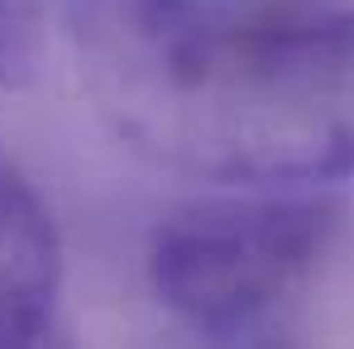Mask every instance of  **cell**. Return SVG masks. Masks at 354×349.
Listing matches in <instances>:
<instances>
[{"label":"cell","mask_w":354,"mask_h":349,"mask_svg":"<svg viewBox=\"0 0 354 349\" xmlns=\"http://www.w3.org/2000/svg\"><path fill=\"white\" fill-rule=\"evenodd\" d=\"M29 349H58V340L48 335V340H39V345H29Z\"/></svg>","instance_id":"obj_5"},{"label":"cell","mask_w":354,"mask_h":349,"mask_svg":"<svg viewBox=\"0 0 354 349\" xmlns=\"http://www.w3.org/2000/svg\"><path fill=\"white\" fill-rule=\"evenodd\" d=\"M86 72L115 134L173 173L254 191L354 177V10L124 0L96 19Z\"/></svg>","instance_id":"obj_1"},{"label":"cell","mask_w":354,"mask_h":349,"mask_svg":"<svg viewBox=\"0 0 354 349\" xmlns=\"http://www.w3.org/2000/svg\"><path fill=\"white\" fill-rule=\"evenodd\" d=\"M62 292V239L48 201L0 149V349L53 335Z\"/></svg>","instance_id":"obj_3"},{"label":"cell","mask_w":354,"mask_h":349,"mask_svg":"<svg viewBox=\"0 0 354 349\" xmlns=\"http://www.w3.org/2000/svg\"><path fill=\"white\" fill-rule=\"evenodd\" d=\"M39 72V0H0V91L29 86Z\"/></svg>","instance_id":"obj_4"},{"label":"cell","mask_w":354,"mask_h":349,"mask_svg":"<svg viewBox=\"0 0 354 349\" xmlns=\"http://www.w3.org/2000/svg\"><path fill=\"white\" fill-rule=\"evenodd\" d=\"M321 196H216L173 211L149 239V287L182 326L235 335L316 268L335 234Z\"/></svg>","instance_id":"obj_2"}]
</instances>
